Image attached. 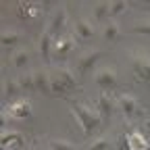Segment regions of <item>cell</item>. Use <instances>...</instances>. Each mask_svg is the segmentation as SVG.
I'll return each mask as SVG.
<instances>
[{"label": "cell", "instance_id": "cell-12", "mask_svg": "<svg viewBox=\"0 0 150 150\" xmlns=\"http://www.w3.org/2000/svg\"><path fill=\"white\" fill-rule=\"evenodd\" d=\"M23 40V31L21 29H2L0 33V42H2L4 48H17V44Z\"/></svg>", "mask_w": 150, "mask_h": 150}, {"label": "cell", "instance_id": "cell-15", "mask_svg": "<svg viewBox=\"0 0 150 150\" xmlns=\"http://www.w3.org/2000/svg\"><path fill=\"white\" fill-rule=\"evenodd\" d=\"M127 144L131 150H148V140L140 134V131H131L127 136Z\"/></svg>", "mask_w": 150, "mask_h": 150}, {"label": "cell", "instance_id": "cell-9", "mask_svg": "<svg viewBox=\"0 0 150 150\" xmlns=\"http://www.w3.org/2000/svg\"><path fill=\"white\" fill-rule=\"evenodd\" d=\"M73 35L77 38L79 42H88L92 40V35H94V27L92 23L88 21V19H75V23H73Z\"/></svg>", "mask_w": 150, "mask_h": 150}, {"label": "cell", "instance_id": "cell-5", "mask_svg": "<svg viewBox=\"0 0 150 150\" xmlns=\"http://www.w3.org/2000/svg\"><path fill=\"white\" fill-rule=\"evenodd\" d=\"M94 81H96V86H100L102 90H112L119 86V75L117 71L104 65V67H98L96 71H94Z\"/></svg>", "mask_w": 150, "mask_h": 150}, {"label": "cell", "instance_id": "cell-19", "mask_svg": "<svg viewBox=\"0 0 150 150\" xmlns=\"http://www.w3.org/2000/svg\"><path fill=\"white\" fill-rule=\"evenodd\" d=\"M102 35H104V40H117V38L121 35V27H119V23L117 21H108V23H104V29H102Z\"/></svg>", "mask_w": 150, "mask_h": 150}, {"label": "cell", "instance_id": "cell-4", "mask_svg": "<svg viewBox=\"0 0 150 150\" xmlns=\"http://www.w3.org/2000/svg\"><path fill=\"white\" fill-rule=\"evenodd\" d=\"M102 59V52L98 48H92V50H86L77 61H75V75H90L92 71H96L98 67V61Z\"/></svg>", "mask_w": 150, "mask_h": 150}, {"label": "cell", "instance_id": "cell-3", "mask_svg": "<svg viewBox=\"0 0 150 150\" xmlns=\"http://www.w3.org/2000/svg\"><path fill=\"white\" fill-rule=\"evenodd\" d=\"M127 59H129V65H131L136 79L142 83H150V50L131 48L127 52Z\"/></svg>", "mask_w": 150, "mask_h": 150}, {"label": "cell", "instance_id": "cell-13", "mask_svg": "<svg viewBox=\"0 0 150 150\" xmlns=\"http://www.w3.org/2000/svg\"><path fill=\"white\" fill-rule=\"evenodd\" d=\"M8 63L15 69H25L29 65V52L25 48H15L11 52V56H8Z\"/></svg>", "mask_w": 150, "mask_h": 150}, {"label": "cell", "instance_id": "cell-20", "mask_svg": "<svg viewBox=\"0 0 150 150\" xmlns=\"http://www.w3.org/2000/svg\"><path fill=\"white\" fill-rule=\"evenodd\" d=\"M108 148H110V138L106 134L96 136V138L88 144V150H108Z\"/></svg>", "mask_w": 150, "mask_h": 150}, {"label": "cell", "instance_id": "cell-14", "mask_svg": "<svg viewBox=\"0 0 150 150\" xmlns=\"http://www.w3.org/2000/svg\"><path fill=\"white\" fill-rule=\"evenodd\" d=\"M73 48H75V40H73V38L71 35H61V38H56V42L52 46V52H56L59 56H65Z\"/></svg>", "mask_w": 150, "mask_h": 150}, {"label": "cell", "instance_id": "cell-16", "mask_svg": "<svg viewBox=\"0 0 150 150\" xmlns=\"http://www.w3.org/2000/svg\"><path fill=\"white\" fill-rule=\"evenodd\" d=\"M92 15H94V19H98V21H112L110 19V2H100V4H96L92 8Z\"/></svg>", "mask_w": 150, "mask_h": 150}, {"label": "cell", "instance_id": "cell-7", "mask_svg": "<svg viewBox=\"0 0 150 150\" xmlns=\"http://www.w3.org/2000/svg\"><path fill=\"white\" fill-rule=\"evenodd\" d=\"M94 108L102 115V119H108L112 112H115V108H119L117 106V98H112L106 92H100L96 96V100H94Z\"/></svg>", "mask_w": 150, "mask_h": 150}, {"label": "cell", "instance_id": "cell-1", "mask_svg": "<svg viewBox=\"0 0 150 150\" xmlns=\"http://www.w3.org/2000/svg\"><path fill=\"white\" fill-rule=\"evenodd\" d=\"M75 86H77V77L71 69H65V67L48 69V94L65 96V94L75 90Z\"/></svg>", "mask_w": 150, "mask_h": 150}, {"label": "cell", "instance_id": "cell-10", "mask_svg": "<svg viewBox=\"0 0 150 150\" xmlns=\"http://www.w3.org/2000/svg\"><path fill=\"white\" fill-rule=\"evenodd\" d=\"M65 23H67V11H65V8H56V11L50 15V23H48L46 31L54 38L56 33H61V31H63Z\"/></svg>", "mask_w": 150, "mask_h": 150}, {"label": "cell", "instance_id": "cell-23", "mask_svg": "<svg viewBox=\"0 0 150 150\" xmlns=\"http://www.w3.org/2000/svg\"><path fill=\"white\" fill-rule=\"evenodd\" d=\"M21 13L31 17V19H35V17H40V13H42V4L40 2H23L21 4Z\"/></svg>", "mask_w": 150, "mask_h": 150}, {"label": "cell", "instance_id": "cell-6", "mask_svg": "<svg viewBox=\"0 0 150 150\" xmlns=\"http://www.w3.org/2000/svg\"><path fill=\"white\" fill-rule=\"evenodd\" d=\"M117 106L125 119H136L140 115V100L134 94H119L117 96Z\"/></svg>", "mask_w": 150, "mask_h": 150}, {"label": "cell", "instance_id": "cell-21", "mask_svg": "<svg viewBox=\"0 0 150 150\" xmlns=\"http://www.w3.org/2000/svg\"><path fill=\"white\" fill-rule=\"evenodd\" d=\"M50 44H52V35L48 31H44L40 35V54H42V59L48 61L50 59Z\"/></svg>", "mask_w": 150, "mask_h": 150}, {"label": "cell", "instance_id": "cell-24", "mask_svg": "<svg viewBox=\"0 0 150 150\" xmlns=\"http://www.w3.org/2000/svg\"><path fill=\"white\" fill-rule=\"evenodd\" d=\"M131 31H136L140 35H150V17H144L138 23H134L131 25Z\"/></svg>", "mask_w": 150, "mask_h": 150}, {"label": "cell", "instance_id": "cell-22", "mask_svg": "<svg viewBox=\"0 0 150 150\" xmlns=\"http://www.w3.org/2000/svg\"><path fill=\"white\" fill-rule=\"evenodd\" d=\"M48 148L50 150H77L73 142H67V140H61V138H52L48 140Z\"/></svg>", "mask_w": 150, "mask_h": 150}, {"label": "cell", "instance_id": "cell-17", "mask_svg": "<svg viewBox=\"0 0 150 150\" xmlns=\"http://www.w3.org/2000/svg\"><path fill=\"white\" fill-rule=\"evenodd\" d=\"M2 92H4V98H6V100H11V98L17 100V96L21 94V86H19L17 79H4V88H2Z\"/></svg>", "mask_w": 150, "mask_h": 150}, {"label": "cell", "instance_id": "cell-8", "mask_svg": "<svg viewBox=\"0 0 150 150\" xmlns=\"http://www.w3.org/2000/svg\"><path fill=\"white\" fill-rule=\"evenodd\" d=\"M4 115H13V119H27L31 115L29 100H15L4 108Z\"/></svg>", "mask_w": 150, "mask_h": 150}, {"label": "cell", "instance_id": "cell-2", "mask_svg": "<svg viewBox=\"0 0 150 150\" xmlns=\"http://www.w3.org/2000/svg\"><path fill=\"white\" fill-rule=\"evenodd\" d=\"M71 115L75 117V121L79 123V127L83 129V134H94L96 127L102 121V115L94 108V104H83V102H71L69 104Z\"/></svg>", "mask_w": 150, "mask_h": 150}, {"label": "cell", "instance_id": "cell-11", "mask_svg": "<svg viewBox=\"0 0 150 150\" xmlns=\"http://www.w3.org/2000/svg\"><path fill=\"white\" fill-rule=\"evenodd\" d=\"M0 142H2L4 150H19L23 146V134H21V131H8V129H4Z\"/></svg>", "mask_w": 150, "mask_h": 150}, {"label": "cell", "instance_id": "cell-25", "mask_svg": "<svg viewBox=\"0 0 150 150\" xmlns=\"http://www.w3.org/2000/svg\"><path fill=\"white\" fill-rule=\"evenodd\" d=\"M127 11V2H110V19H117Z\"/></svg>", "mask_w": 150, "mask_h": 150}, {"label": "cell", "instance_id": "cell-18", "mask_svg": "<svg viewBox=\"0 0 150 150\" xmlns=\"http://www.w3.org/2000/svg\"><path fill=\"white\" fill-rule=\"evenodd\" d=\"M21 86V90H33L35 92V71H27V73H21L19 77H15Z\"/></svg>", "mask_w": 150, "mask_h": 150}]
</instances>
